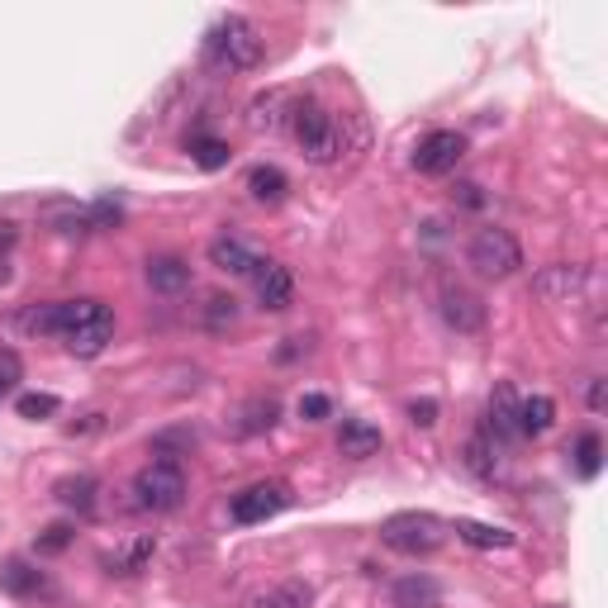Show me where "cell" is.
<instances>
[{
	"mask_svg": "<svg viewBox=\"0 0 608 608\" xmlns=\"http://www.w3.org/2000/svg\"><path fill=\"white\" fill-rule=\"evenodd\" d=\"M485 433L495 437V443H514V437H523L518 433V395H514V385H499V391L489 395Z\"/></svg>",
	"mask_w": 608,
	"mask_h": 608,
	"instance_id": "7c38bea8",
	"label": "cell"
},
{
	"mask_svg": "<svg viewBox=\"0 0 608 608\" xmlns=\"http://www.w3.org/2000/svg\"><path fill=\"white\" fill-rule=\"evenodd\" d=\"M53 495H58L62 509H77L81 518H87V514H95V495H100V485H95L91 476H62V480L53 485Z\"/></svg>",
	"mask_w": 608,
	"mask_h": 608,
	"instance_id": "ffe728a7",
	"label": "cell"
},
{
	"mask_svg": "<svg viewBox=\"0 0 608 608\" xmlns=\"http://www.w3.org/2000/svg\"><path fill=\"white\" fill-rule=\"evenodd\" d=\"M585 285H589V266L556 262V266H547V272L537 276V295H543V300H576Z\"/></svg>",
	"mask_w": 608,
	"mask_h": 608,
	"instance_id": "4fadbf2b",
	"label": "cell"
},
{
	"mask_svg": "<svg viewBox=\"0 0 608 608\" xmlns=\"http://www.w3.org/2000/svg\"><path fill=\"white\" fill-rule=\"evenodd\" d=\"M133 504L148 514H176L185 504V470L176 462H148L133 476Z\"/></svg>",
	"mask_w": 608,
	"mask_h": 608,
	"instance_id": "277c9868",
	"label": "cell"
},
{
	"mask_svg": "<svg viewBox=\"0 0 608 608\" xmlns=\"http://www.w3.org/2000/svg\"><path fill=\"white\" fill-rule=\"evenodd\" d=\"M456 191H462V195H456V200H462V205H466V210H476V205H485L480 185H470V181H466V185H456Z\"/></svg>",
	"mask_w": 608,
	"mask_h": 608,
	"instance_id": "e575fe53",
	"label": "cell"
},
{
	"mask_svg": "<svg viewBox=\"0 0 608 608\" xmlns=\"http://www.w3.org/2000/svg\"><path fill=\"white\" fill-rule=\"evenodd\" d=\"M285 504H291V485H281V480H257V485H247L243 495H233V523H243V528H252V523H266V518H276Z\"/></svg>",
	"mask_w": 608,
	"mask_h": 608,
	"instance_id": "8992f818",
	"label": "cell"
},
{
	"mask_svg": "<svg viewBox=\"0 0 608 608\" xmlns=\"http://www.w3.org/2000/svg\"><path fill=\"white\" fill-rule=\"evenodd\" d=\"M437 310H443V318H447L456 333H480V328H485V304H480V295L462 291V285H447Z\"/></svg>",
	"mask_w": 608,
	"mask_h": 608,
	"instance_id": "8fae6325",
	"label": "cell"
},
{
	"mask_svg": "<svg viewBox=\"0 0 608 608\" xmlns=\"http://www.w3.org/2000/svg\"><path fill=\"white\" fill-rule=\"evenodd\" d=\"M281 110H285V91L257 95V100H252V129H276L281 124Z\"/></svg>",
	"mask_w": 608,
	"mask_h": 608,
	"instance_id": "83f0119b",
	"label": "cell"
},
{
	"mask_svg": "<svg viewBox=\"0 0 608 608\" xmlns=\"http://www.w3.org/2000/svg\"><path fill=\"white\" fill-rule=\"evenodd\" d=\"M252 285H257V304L262 310H291V300H295V276H291V266H281V262H257L252 266Z\"/></svg>",
	"mask_w": 608,
	"mask_h": 608,
	"instance_id": "ba28073f",
	"label": "cell"
},
{
	"mask_svg": "<svg viewBox=\"0 0 608 608\" xmlns=\"http://www.w3.org/2000/svg\"><path fill=\"white\" fill-rule=\"evenodd\" d=\"M466 262H470V272L485 281H509L523 266V247L509 229H480L466 247Z\"/></svg>",
	"mask_w": 608,
	"mask_h": 608,
	"instance_id": "5b68a950",
	"label": "cell"
},
{
	"mask_svg": "<svg viewBox=\"0 0 608 608\" xmlns=\"http://www.w3.org/2000/svg\"><path fill=\"white\" fill-rule=\"evenodd\" d=\"M276 418H281V399L257 395V399L243 404V414H239V424H233V428H239V437H257V433H272Z\"/></svg>",
	"mask_w": 608,
	"mask_h": 608,
	"instance_id": "e0dca14e",
	"label": "cell"
},
{
	"mask_svg": "<svg viewBox=\"0 0 608 608\" xmlns=\"http://www.w3.org/2000/svg\"><path fill=\"white\" fill-rule=\"evenodd\" d=\"M395 608H443V585L433 576H404L395 585Z\"/></svg>",
	"mask_w": 608,
	"mask_h": 608,
	"instance_id": "ac0fdd59",
	"label": "cell"
},
{
	"mask_svg": "<svg viewBox=\"0 0 608 608\" xmlns=\"http://www.w3.org/2000/svg\"><path fill=\"white\" fill-rule=\"evenodd\" d=\"M152 551H158V543H152L148 533H139V537H129L114 556H105V566L114 570V576H139V570L152 561Z\"/></svg>",
	"mask_w": 608,
	"mask_h": 608,
	"instance_id": "44dd1931",
	"label": "cell"
},
{
	"mask_svg": "<svg viewBox=\"0 0 608 608\" xmlns=\"http://www.w3.org/2000/svg\"><path fill=\"white\" fill-rule=\"evenodd\" d=\"M462 158H466V133L437 129V133H428V139L414 148V172L447 176V172H456V162H462Z\"/></svg>",
	"mask_w": 608,
	"mask_h": 608,
	"instance_id": "52a82bcc",
	"label": "cell"
},
{
	"mask_svg": "<svg viewBox=\"0 0 608 608\" xmlns=\"http://www.w3.org/2000/svg\"><path fill=\"white\" fill-rule=\"evenodd\" d=\"M205 53L214 67H224V72H252V67H262V58H266V39L243 14H224V20L210 29Z\"/></svg>",
	"mask_w": 608,
	"mask_h": 608,
	"instance_id": "6da1fadb",
	"label": "cell"
},
{
	"mask_svg": "<svg viewBox=\"0 0 608 608\" xmlns=\"http://www.w3.org/2000/svg\"><path fill=\"white\" fill-rule=\"evenodd\" d=\"M314 604V589L304 585V580H285V585H272V589H262L257 599H252L247 608H310Z\"/></svg>",
	"mask_w": 608,
	"mask_h": 608,
	"instance_id": "7402d4cb",
	"label": "cell"
},
{
	"mask_svg": "<svg viewBox=\"0 0 608 608\" xmlns=\"http://www.w3.org/2000/svg\"><path fill=\"white\" fill-rule=\"evenodd\" d=\"M148 285L158 295H181V291H191V262H181V257H148Z\"/></svg>",
	"mask_w": 608,
	"mask_h": 608,
	"instance_id": "5bb4252c",
	"label": "cell"
},
{
	"mask_svg": "<svg viewBox=\"0 0 608 608\" xmlns=\"http://www.w3.org/2000/svg\"><path fill=\"white\" fill-rule=\"evenodd\" d=\"M456 537H462L466 547H480V551H509L514 547V533L495 528V523H476V518H456Z\"/></svg>",
	"mask_w": 608,
	"mask_h": 608,
	"instance_id": "9a60e30c",
	"label": "cell"
},
{
	"mask_svg": "<svg viewBox=\"0 0 608 608\" xmlns=\"http://www.w3.org/2000/svg\"><path fill=\"white\" fill-rule=\"evenodd\" d=\"M589 409H604V381H595V385H589Z\"/></svg>",
	"mask_w": 608,
	"mask_h": 608,
	"instance_id": "d590c367",
	"label": "cell"
},
{
	"mask_svg": "<svg viewBox=\"0 0 608 608\" xmlns=\"http://www.w3.org/2000/svg\"><path fill=\"white\" fill-rule=\"evenodd\" d=\"M381 543L399 551V556H433L437 547L447 543V523L437 518V514H391L381 523Z\"/></svg>",
	"mask_w": 608,
	"mask_h": 608,
	"instance_id": "3957f363",
	"label": "cell"
},
{
	"mask_svg": "<svg viewBox=\"0 0 608 608\" xmlns=\"http://www.w3.org/2000/svg\"><path fill=\"white\" fill-rule=\"evenodd\" d=\"M599 462H604V443H599V433H585L580 443H576V466H580V476H585V480H595V476H599Z\"/></svg>",
	"mask_w": 608,
	"mask_h": 608,
	"instance_id": "f1b7e54d",
	"label": "cell"
},
{
	"mask_svg": "<svg viewBox=\"0 0 608 608\" xmlns=\"http://www.w3.org/2000/svg\"><path fill=\"white\" fill-rule=\"evenodd\" d=\"M0 589L14 595V599H53L58 595L53 580H48L39 566H29V561H6V566H0Z\"/></svg>",
	"mask_w": 608,
	"mask_h": 608,
	"instance_id": "9c48e42d",
	"label": "cell"
},
{
	"mask_svg": "<svg viewBox=\"0 0 608 608\" xmlns=\"http://www.w3.org/2000/svg\"><path fill=\"white\" fill-rule=\"evenodd\" d=\"M291 133H295L304 158L318 162V166L343 158V124H337V114H328L324 105H314V100L291 105Z\"/></svg>",
	"mask_w": 608,
	"mask_h": 608,
	"instance_id": "7a4b0ae2",
	"label": "cell"
},
{
	"mask_svg": "<svg viewBox=\"0 0 608 608\" xmlns=\"http://www.w3.org/2000/svg\"><path fill=\"white\" fill-rule=\"evenodd\" d=\"M110 337H114V314H110V310H100L95 318H87V324H81V328L67 333L62 343H67V352H72V357L91 362V357H100V352L110 347Z\"/></svg>",
	"mask_w": 608,
	"mask_h": 608,
	"instance_id": "30bf717a",
	"label": "cell"
},
{
	"mask_svg": "<svg viewBox=\"0 0 608 608\" xmlns=\"http://www.w3.org/2000/svg\"><path fill=\"white\" fill-rule=\"evenodd\" d=\"M14 409H20V418H53L58 414V399L53 395H20Z\"/></svg>",
	"mask_w": 608,
	"mask_h": 608,
	"instance_id": "f546056e",
	"label": "cell"
},
{
	"mask_svg": "<svg viewBox=\"0 0 608 608\" xmlns=\"http://www.w3.org/2000/svg\"><path fill=\"white\" fill-rule=\"evenodd\" d=\"M247 191H252V200H262V205H281L285 191H291V181H285L281 166H252Z\"/></svg>",
	"mask_w": 608,
	"mask_h": 608,
	"instance_id": "cb8c5ba5",
	"label": "cell"
},
{
	"mask_svg": "<svg viewBox=\"0 0 608 608\" xmlns=\"http://www.w3.org/2000/svg\"><path fill=\"white\" fill-rule=\"evenodd\" d=\"M337 452L352 456V462H362V456H376V452H381V428L362 424V418H347L343 433H337Z\"/></svg>",
	"mask_w": 608,
	"mask_h": 608,
	"instance_id": "d6986e66",
	"label": "cell"
},
{
	"mask_svg": "<svg viewBox=\"0 0 608 608\" xmlns=\"http://www.w3.org/2000/svg\"><path fill=\"white\" fill-rule=\"evenodd\" d=\"M466 466L476 470L480 480H495L499 476V443H495V437H489V433L470 437V443H466Z\"/></svg>",
	"mask_w": 608,
	"mask_h": 608,
	"instance_id": "d4e9b609",
	"label": "cell"
},
{
	"mask_svg": "<svg viewBox=\"0 0 608 608\" xmlns=\"http://www.w3.org/2000/svg\"><path fill=\"white\" fill-rule=\"evenodd\" d=\"M14 239H20V233H14V224H0V252H10Z\"/></svg>",
	"mask_w": 608,
	"mask_h": 608,
	"instance_id": "8d00e7d4",
	"label": "cell"
},
{
	"mask_svg": "<svg viewBox=\"0 0 608 608\" xmlns=\"http://www.w3.org/2000/svg\"><path fill=\"white\" fill-rule=\"evenodd\" d=\"M210 262L219 266V272H229V276H252V266H257L262 257H252V247L239 243V239H214L210 243Z\"/></svg>",
	"mask_w": 608,
	"mask_h": 608,
	"instance_id": "2e32d148",
	"label": "cell"
},
{
	"mask_svg": "<svg viewBox=\"0 0 608 608\" xmlns=\"http://www.w3.org/2000/svg\"><path fill=\"white\" fill-rule=\"evenodd\" d=\"M191 158L205 166V172H219V166H229L233 148H229L224 139H195V143H191Z\"/></svg>",
	"mask_w": 608,
	"mask_h": 608,
	"instance_id": "4316f807",
	"label": "cell"
},
{
	"mask_svg": "<svg viewBox=\"0 0 608 608\" xmlns=\"http://www.w3.org/2000/svg\"><path fill=\"white\" fill-rule=\"evenodd\" d=\"M20 376H24V371H20V357H14V352H0V399H6L14 385H20Z\"/></svg>",
	"mask_w": 608,
	"mask_h": 608,
	"instance_id": "4dcf8cb0",
	"label": "cell"
},
{
	"mask_svg": "<svg viewBox=\"0 0 608 608\" xmlns=\"http://www.w3.org/2000/svg\"><path fill=\"white\" fill-rule=\"evenodd\" d=\"M409 424L414 428H433L437 424V399H414L409 404Z\"/></svg>",
	"mask_w": 608,
	"mask_h": 608,
	"instance_id": "d6a6232c",
	"label": "cell"
},
{
	"mask_svg": "<svg viewBox=\"0 0 608 608\" xmlns=\"http://www.w3.org/2000/svg\"><path fill=\"white\" fill-rule=\"evenodd\" d=\"M556 424V404L547 395H533V399H518V433L523 437H543Z\"/></svg>",
	"mask_w": 608,
	"mask_h": 608,
	"instance_id": "603a6c76",
	"label": "cell"
},
{
	"mask_svg": "<svg viewBox=\"0 0 608 608\" xmlns=\"http://www.w3.org/2000/svg\"><path fill=\"white\" fill-rule=\"evenodd\" d=\"M239 324V300L233 295H210V304H205V328L210 333H224V328H233Z\"/></svg>",
	"mask_w": 608,
	"mask_h": 608,
	"instance_id": "484cf974",
	"label": "cell"
},
{
	"mask_svg": "<svg viewBox=\"0 0 608 608\" xmlns=\"http://www.w3.org/2000/svg\"><path fill=\"white\" fill-rule=\"evenodd\" d=\"M328 409H333L328 395H304V399H300V418H304V424H318V418H328Z\"/></svg>",
	"mask_w": 608,
	"mask_h": 608,
	"instance_id": "1f68e13d",
	"label": "cell"
},
{
	"mask_svg": "<svg viewBox=\"0 0 608 608\" xmlns=\"http://www.w3.org/2000/svg\"><path fill=\"white\" fill-rule=\"evenodd\" d=\"M67 543H72V528H67V523H53V528H43L39 551H62Z\"/></svg>",
	"mask_w": 608,
	"mask_h": 608,
	"instance_id": "836d02e7",
	"label": "cell"
}]
</instances>
